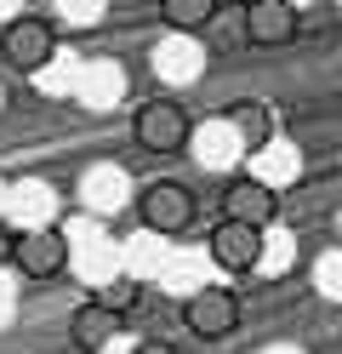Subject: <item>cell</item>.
I'll use <instances>...</instances> for the list:
<instances>
[{"instance_id": "cell-1", "label": "cell", "mask_w": 342, "mask_h": 354, "mask_svg": "<svg viewBox=\"0 0 342 354\" xmlns=\"http://www.w3.org/2000/svg\"><path fill=\"white\" fill-rule=\"evenodd\" d=\"M131 138L149 154H182L189 138H194V120H189V109H182L177 97H149L131 115Z\"/></svg>"}, {"instance_id": "cell-2", "label": "cell", "mask_w": 342, "mask_h": 354, "mask_svg": "<svg viewBox=\"0 0 342 354\" xmlns=\"http://www.w3.org/2000/svg\"><path fill=\"white\" fill-rule=\"evenodd\" d=\"M200 217V201L189 183H171V177H154V183H143V194H137V223L154 229V234H182L194 229Z\"/></svg>"}, {"instance_id": "cell-3", "label": "cell", "mask_w": 342, "mask_h": 354, "mask_svg": "<svg viewBox=\"0 0 342 354\" xmlns=\"http://www.w3.org/2000/svg\"><path fill=\"white\" fill-rule=\"evenodd\" d=\"M52 52H57V29L46 24V17H35V12H23V17H12V24L0 29V57H6L17 75H40L46 63H52Z\"/></svg>"}, {"instance_id": "cell-4", "label": "cell", "mask_w": 342, "mask_h": 354, "mask_svg": "<svg viewBox=\"0 0 342 354\" xmlns=\"http://www.w3.org/2000/svg\"><path fill=\"white\" fill-rule=\"evenodd\" d=\"M12 269L23 274V280H57L63 269H68V240H63V229H17V252H12Z\"/></svg>"}, {"instance_id": "cell-5", "label": "cell", "mask_w": 342, "mask_h": 354, "mask_svg": "<svg viewBox=\"0 0 342 354\" xmlns=\"http://www.w3.org/2000/svg\"><path fill=\"white\" fill-rule=\"evenodd\" d=\"M263 234L268 229H251V223H234V217H222V223L205 234V252L222 274H251L263 263Z\"/></svg>"}, {"instance_id": "cell-6", "label": "cell", "mask_w": 342, "mask_h": 354, "mask_svg": "<svg viewBox=\"0 0 342 354\" xmlns=\"http://www.w3.org/2000/svg\"><path fill=\"white\" fill-rule=\"evenodd\" d=\"M120 326H126V308L114 297H86L75 315H68V343H75V354H103L120 337Z\"/></svg>"}, {"instance_id": "cell-7", "label": "cell", "mask_w": 342, "mask_h": 354, "mask_svg": "<svg viewBox=\"0 0 342 354\" xmlns=\"http://www.w3.org/2000/svg\"><path fill=\"white\" fill-rule=\"evenodd\" d=\"M240 35L251 40V46H263V52L291 46V40L303 35V12H296L291 0H251L245 17H240Z\"/></svg>"}, {"instance_id": "cell-8", "label": "cell", "mask_w": 342, "mask_h": 354, "mask_svg": "<svg viewBox=\"0 0 342 354\" xmlns=\"http://www.w3.org/2000/svg\"><path fill=\"white\" fill-rule=\"evenodd\" d=\"M182 326H189L194 337L217 343V337H228V331L240 326V297L228 292V286H205V292H194L182 303Z\"/></svg>"}, {"instance_id": "cell-9", "label": "cell", "mask_w": 342, "mask_h": 354, "mask_svg": "<svg viewBox=\"0 0 342 354\" xmlns=\"http://www.w3.org/2000/svg\"><path fill=\"white\" fill-rule=\"evenodd\" d=\"M222 217L251 223V229H274L280 223V189L263 183V177H234L222 189Z\"/></svg>"}, {"instance_id": "cell-10", "label": "cell", "mask_w": 342, "mask_h": 354, "mask_svg": "<svg viewBox=\"0 0 342 354\" xmlns=\"http://www.w3.org/2000/svg\"><path fill=\"white\" fill-rule=\"evenodd\" d=\"M222 115H228V126L240 131L245 149H268L274 131H280V115H274V103H263V97H234Z\"/></svg>"}, {"instance_id": "cell-11", "label": "cell", "mask_w": 342, "mask_h": 354, "mask_svg": "<svg viewBox=\"0 0 342 354\" xmlns=\"http://www.w3.org/2000/svg\"><path fill=\"white\" fill-rule=\"evenodd\" d=\"M217 17V0H160V24L171 35H205Z\"/></svg>"}, {"instance_id": "cell-12", "label": "cell", "mask_w": 342, "mask_h": 354, "mask_svg": "<svg viewBox=\"0 0 342 354\" xmlns=\"http://www.w3.org/2000/svg\"><path fill=\"white\" fill-rule=\"evenodd\" d=\"M12 252H17V229L0 223V263H12Z\"/></svg>"}, {"instance_id": "cell-13", "label": "cell", "mask_w": 342, "mask_h": 354, "mask_svg": "<svg viewBox=\"0 0 342 354\" xmlns=\"http://www.w3.org/2000/svg\"><path fill=\"white\" fill-rule=\"evenodd\" d=\"M137 354H177V348H171V343H160V337H149V343L137 348Z\"/></svg>"}, {"instance_id": "cell-14", "label": "cell", "mask_w": 342, "mask_h": 354, "mask_svg": "<svg viewBox=\"0 0 342 354\" xmlns=\"http://www.w3.org/2000/svg\"><path fill=\"white\" fill-rule=\"evenodd\" d=\"M240 6H251V0H240Z\"/></svg>"}]
</instances>
